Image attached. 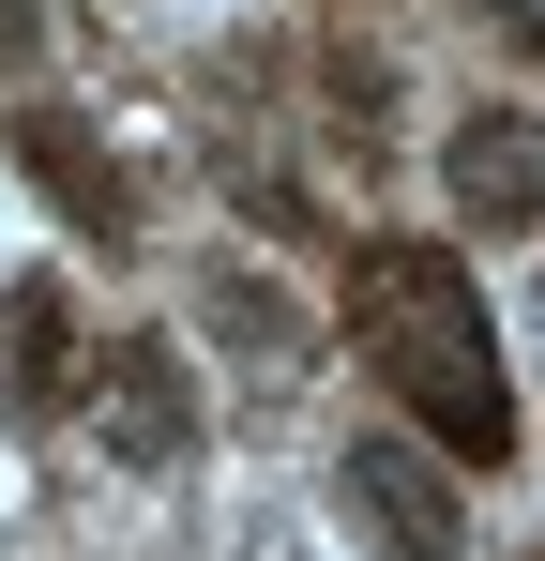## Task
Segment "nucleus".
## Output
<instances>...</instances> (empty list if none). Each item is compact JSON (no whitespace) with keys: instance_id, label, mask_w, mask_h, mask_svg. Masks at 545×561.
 I'll return each instance as SVG.
<instances>
[{"instance_id":"20e7f679","label":"nucleus","mask_w":545,"mask_h":561,"mask_svg":"<svg viewBox=\"0 0 545 561\" xmlns=\"http://www.w3.org/2000/svg\"><path fill=\"white\" fill-rule=\"evenodd\" d=\"M440 183H454L469 228H545V122L531 106H469L454 152H440Z\"/></svg>"},{"instance_id":"9d476101","label":"nucleus","mask_w":545,"mask_h":561,"mask_svg":"<svg viewBox=\"0 0 545 561\" xmlns=\"http://www.w3.org/2000/svg\"><path fill=\"white\" fill-rule=\"evenodd\" d=\"M531 561H545V547H531Z\"/></svg>"},{"instance_id":"6e6552de","label":"nucleus","mask_w":545,"mask_h":561,"mask_svg":"<svg viewBox=\"0 0 545 561\" xmlns=\"http://www.w3.org/2000/svg\"><path fill=\"white\" fill-rule=\"evenodd\" d=\"M485 15H500V46H531V61H545V0H485Z\"/></svg>"},{"instance_id":"423d86ee","label":"nucleus","mask_w":545,"mask_h":561,"mask_svg":"<svg viewBox=\"0 0 545 561\" xmlns=\"http://www.w3.org/2000/svg\"><path fill=\"white\" fill-rule=\"evenodd\" d=\"M0 350H15V425H61V394H77V304H61V274H15V304H0Z\"/></svg>"},{"instance_id":"f03ea898","label":"nucleus","mask_w":545,"mask_h":561,"mask_svg":"<svg viewBox=\"0 0 545 561\" xmlns=\"http://www.w3.org/2000/svg\"><path fill=\"white\" fill-rule=\"evenodd\" d=\"M91 425H106L121 470H182V456H197V365H182L167 334H121L106 379H91Z\"/></svg>"},{"instance_id":"7ed1b4c3","label":"nucleus","mask_w":545,"mask_h":561,"mask_svg":"<svg viewBox=\"0 0 545 561\" xmlns=\"http://www.w3.org/2000/svg\"><path fill=\"white\" fill-rule=\"evenodd\" d=\"M349 516L394 561H469V516H454V485H440L425 440H349Z\"/></svg>"},{"instance_id":"1a4fd4ad","label":"nucleus","mask_w":545,"mask_h":561,"mask_svg":"<svg viewBox=\"0 0 545 561\" xmlns=\"http://www.w3.org/2000/svg\"><path fill=\"white\" fill-rule=\"evenodd\" d=\"M31 46H46V15H31V0H0V61H31Z\"/></svg>"},{"instance_id":"39448f33","label":"nucleus","mask_w":545,"mask_h":561,"mask_svg":"<svg viewBox=\"0 0 545 561\" xmlns=\"http://www.w3.org/2000/svg\"><path fill=\"white\" fill-rule=\"evenodd\" d=\"M15 168H31V183L77 213V243H137V183H121V168L91 152L61 106H31V122H15Z\"/></svg>"},{"instance_id":"f257e3e1","label":"nucleus","mask_w":545,"mask_h":561,"mask_svg":"<svg viewBox=\"0 0 545 561\" xmlns=\"http://www.w3.org/2000/svg\"><path fill=\"white\" fill-rule=\"evenodd\" d=\"M349 350L425 425H440V456H515V379H500V334H485V288L454 243H409V228H379L349 243Z\"/></svg>"},{"instance_id":"0eeeda50","label":"nucleus","mask_w":545,"mask_h":561,"mask_svg":"<svg viewBox=\"0 0 545 561\" xmlns=\"http://www.w3.org/2000/svg\"><path fill=\"white\" fill-rule=\"evenodd\" d=\"M197 304H212V334H243V350H303V319H288V304H272L258 274H212Z\"/></svg>"}]
</instances>
